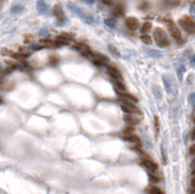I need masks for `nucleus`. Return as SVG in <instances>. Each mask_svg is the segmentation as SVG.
Returning a JSON list of instances; mask_svg holds the SVG:
<instances>
[{"instance_id":"obj_22","label":"nucleus","mask_w":195,"mask_h":194,"mask_svg":"<svg viewBox=\"0 0 195 194\" xmlns=\"http://www.w3.org/2000/svg\"><path fill=\"white\" fill-rule=\"evenodd\" d=\"M155 131H156V134L158 133V129H160V124H158V117L157 116H155Z\"/></svg>"},{"instance_id":"obj_19","label":"nucleus","mask_w":195,"mask_h":194,"mask_svg":"<svg viewBox=\"0 0 195 194\" xmlns=\"http://www.w3.org/2000/svg\"><path fill=\"white\" fill-rule=\"evenodd\" d=\"M148 177H149V182L151 183H157L160 181L158 177L155 175V172H148Z\"/></svg>"},{"instance_id":"obj_24","label":"nucleus","mask_w":195,"mask_h":194,"mask_svg":"<svg viewBox=\"0 0 195 194\" xmlns=\"http://www.w3.org/2000/svg\"><path fill=\"white\" fill-rule=\"evenodd\" d=\"M101 2L105 4V5H109V6H113V0H101Z\"/></svg>"},{"instance_id":"obj_29","label":"nucleus","mask_w":195,"mask_h":194,"mask_svg":"<svg viewBox=\"0 0 195 194\" xmlns=\"http://www.w3.org/2000/svg\"><path fill=\"white\" fill-rule=\"evenodd\" d=\"M194 3H195V2H194Z\"/></svg>"},{"instance_id":"obj_3","label":"nucleus","mask_w":195,"mask_h":194,"mask_svg":"<svg viewBox=\"0 0 195 194\" xmlns=\"http://www.w3.org/2000/svg\"><path fill=\"white\" fill-rule=\"evenodd\" d=\"M178 22H179V24L182 26V28H183L185 32H188V33H194V32H195V21H194L190 16L185 15V16H183Z\"/></svg>"},{"instance_id":"obj_1","label":"nucleus","mask_w":195,"mask_h":194,"mask_svg":"<svg viewBox=\"0 0 195 194\" xmlns=\"http://www.w3.org/2000/svg\"><path fill=\"white\" fill-rule=\"evenodd\" d=\"M154 38H155L156 44L160 48H167L170 45V43H171L170 39H168L167 33L162 28H155V31H154Z\"/></svg>"},{"instance_id":"obj_10","label":"nucleus","mask_w":195,"mask_h":194,"mask_svg":"<svg viewBox=\"0 0 195 194\" xmlns=\"http://www.w3.org/2000/svg\"><path fill=\"white\" fill-rule=\"evenodd\" d=\"M123 120L127 124H131V126H137L140 123V117L138 115H133V114H126L123 116Z\"/></svg>"},{"instance_id":"obj_9","label":"nucleus","mask_w":195,"mask_h":194,"mask_svg":"<svg viewBox=\"0 0 195 194\" xmlns=\"http://www.w3.org/2000/svg\"><path fill=\"white\" fill-rule=\"evenodd\" d=\"M122 139L124 142H128V143L133 144V145L142 147V139L137 134H134V133H132V134H122Z\"/></svg>"},{"instance_id":"obj_5","label":"nucleus","mask_w":195,"mask_h":194,"mask_svg":"<svg viewBox=\"0 0 195 194\" xmlns=\"http://www.w3.org/2000/svg\"><path fill=\"white\" fill-rule=\"evenodd\" d=\"M140 163H142V165L146 169L148 172H156V171H157V164L155 163L152 159H150L149 156H146V155L142 156Z\"/></svg>"},{"instance_id":"obj_8","label":"nucleus","mask_w":195,"mask_h":194,"mask_svg":"<svg viewBox=\"0 0 195 194\" xmlns=\"http://www.w3.org/2000/svg\"><path fill=\"white\" fill-rule=\"evenodd\" d=\"M106 72H107V75L110 76V78L112 81H122L121 72L116 67L111 66V65H106Z\"/></svg>"},{"instance_id":"obj_6","label":"nucleus","mask_w":195,"mask_h":194,"mask_svg":"<svg viewBox=\"0 0 195 194\" xmlns=\"http://www.w3.org/2000/svg\"><path fill=\"white\" fill-rule=\"evenodd\" d=\"M72 48H73L75 50H77L78 53H81L82 55L87 56V57H93V55H94V53L91 51V49H90L87 44H84V43H81V42L75 43V44L72 45Z\"/></svg>"},{"instance_id":"obj_17","label":"nucleus","mask_w":195,"mask_h":194,"mask_svg":"<svg viewBox=\"0 0 195 194\" xmlns=\"http://www.w3.org/2000/svg\"><path fill=\"white\" fill-rule=\"evenodd\" d=\"M140 39H142V42L144 44H151L152 43V38H151V36L149 33L148 34H142L140 36Z\"/></svg>"},{"instance_id":"obj_27","label":"nucleus","mask_w":195,"mask_h":194,"mask_svg":"<svg viewBox=\"0 0 195 194\" xmlns=\"http://www.w3.org/2000/svg\"><path fill=\"white\" fill-rule=\"evenodd\" d=\"M0 104H3V99L2 98H0Z\"/></svg>"},{"instance_id":"obj_13","label":"nucleus","mask_w":195,"mask_h":194,"mask_svg":"<svg viewBox=\"0 0 195 194\" xmlns=\"http://www.w3.org/2000/svg\"><path fill=\"white\" fill-rule=\"evenodd\" d=\"M151 29H152V22H150V21H146V22H144V23L140 26V32H142V34H148Z\"/></svg>"},{"instance_id":"obj_7","label":"nucleus","mask_w":195,"mask_h":194,"mask_svg":"<svg viewBox=\"0 0 195 194\" xmlns=\"http://www.w3.org/2000/svg\"><path fill=\"white\" fill-rule=\"evenodd\" d=\"M124 24L129 31H137L140 27V21L134 16H129L124 20Z\"/></svg>"},{"instance_id":"obj_23","label":"nucleus","mask_w":195,"mask_h":194,"mask_svg":"<svg viewBox=\"0 0 195 194\" xmlns=\"http://www.w3.org/2000/svg\"><path fill=\"white\" fill-rule=\"evenodd\" d=\"M189 154L190 155H195V142L189 147Z\"/></svg>"},{"instance_id":"obj_4","label":"nucleus","mask_w":195,"mask_h":194,"mask_svg":"<svg viewBox=\"0 0 195 194\" xmlns=\"http://www.w3.org/2000/svg\"><path fill=\"white\" fill-rule=\"evenodd\" d=\"M120 105H121V109H122L126 114H133V115L140 114V110L138 109V106H137L134 103L127 102V100H120Z\"/></svg>"},{"instance_id":"obj_2","label":"nucleus","mask_w":195,"mask_h":194,"mask_svg":"<svg viewBox=\"0 0 195 194\" xmlns=\"http://www.w3.org/2000/svg\"><path fill=\"white\" fill-rule=\"evenodd\" d=\"M166 23H167V28H168V32H170V34L177 40V43L178 42H184V39H183V36H182V32L179 31V28H178V26L172 21V20H166Z\"/></svg>"},{"instance_id":"obj_16","label":"nucleus","mask_w":195,"mask_h":194,"mask_svg":"<svg viewBox=\"0 0 195 194\" xmlns=\"http://www.w3.org/2000/svg\"><path fill=\"white\" fill-rule=\"evenodd\" d=\"M134 131H136L134 126L127 124V126H126V127L123 128V131H122V134H132V133H134Z\"/></svg>"},{"instance_id":"obj_14","label":"nucleus","mask_w":195,"mask_h":194,"mask_svg":"<svg viewBox=\"0 0 195 194\" xmlns=\"http://www.w3.org/2000/svg\"><path fill=\"white\" fill-rule=\"evenodd\" d=\"M54 15H55L59 20H61V18H63V17H65L61 5H59V4H57V5H55V6H54Z\"/></svg>"},{"instance_id":"obj_11","label":"nucleus","mask_w":195,"mask_h":194,"mask_svg":"<svg viewBox=\"0 0 195 194\" xmlns=\"http://www.w3.org/2000/svg\"><path fill=\"white\" fill-rule=\"evenodd\" d=\"M116 93H117V96H118L120 100H127V102H131V103H134V104L138 102L137 96H134L131 93H127V92H116Z\"/></svg>"},{"instance_id":"obj_28","label":"nucleus","mask_w":195,"mask_h":194,"mask_svg":"<svg viewBox=\"0 0 195 194\" xmlns=\"http://www.w3.org/2000/svg\"><path fill=\"white\" fill-rule=\"evenodd\" d=\"M194 122H195V117H194Z\"/></svg>"},{"instance_id":"obj_12","label":"nucleus","mask_w":195,"mask_h":194,"mask_svg":"<svg viewBox=\"0 0 195 194\" xmlns=\"http://www.w3.org/2000/svg\"><path fill=\"white\" fill-rule=\"evenodd\" d=\"M126 12V9H124V5L123 4H115L113 8H112V14L115 16H123Z\"/></svg>"},{"instance_id":"obj_18","label":"nucleus","mask_w":195,"mask_h":194,"mask_svg":"<svg viewBox=\"0 0 195 194\" xmlns=\"http://www.w3.org/2000/svg\"><path fill=\"white\" fill-rule=\"evenodd\" d=\"M59 60H60L59 56L55 55V54H53V55L49 56V65H51V66H55V65L59 63Z\"/></svg>"},{"instance_id":"obj_15","label":"nucleus","mask_w":195,"mask_h":194,"mask_svg":"<svg viewBox=\"0 0 195 194\" xmlns=\"http://www.w3.org/2000/svg\"><path fill=\"white\" fill-rule=\"evenodd\" d=\"M148 193H149V194H164L162 189H160V188L156 187V186L149 187V188H148Z\"/></svg>"},{"instance_id":"obj_20","label":"nucleus","mask_w":195,"mask_h":194,"mask_svg":"<svg viewBox=\"0 0 195 194\" xmlns=\"http://www.w3.org/2000/svg\"><path fill=\"white\" fill-rule=\"evenodd\" d=\"M189 193H190V194H195V176H194V177L191 178V181H190Z\"/></svg>"},{"instance_id":"obj_25","label":"nucleus","mask_w":195,"mask_h":194,"mask_svg":"<svg viewBox=\"0 0 195 194\" xmlns=\"http://www.w3.org/2000/svg\"><path fill=\"white\" fill-rule=\"evenodd\" d=\"M190 138L191 139H195V127H194V129L191 131V134H190Z\"/></svg>"},{"instance_id":"obj_26","label":"nucleus","mask_w":195,"mask_h":194,"mask_svg":"<svg viewBox=\"0 0 195 194\" xmlns=\"http://www.w3.org/2000/svg\"><path fill=\"white\" fill-rule=\"evenodd\" d=\"M0 84H4V77L0 76Z\"/></svg>"},{"instance_id":"obj_21","label":"nucleus","mask_w":195,"mask_h":194,"mask_svg":"<svg viewBox=\"0 0 195 194\" xmlns=\"http://www.w3.org/2000/svg\"><path fill=\"white\" fill-rule=\"evenodd\" d=\"M32 42H33V36L32 34H26L24 36V43L28 44V43H32Z\"/></svg>"}]
</instances>
